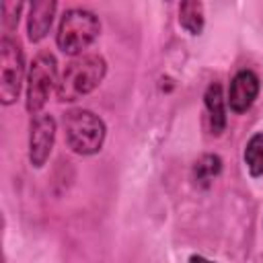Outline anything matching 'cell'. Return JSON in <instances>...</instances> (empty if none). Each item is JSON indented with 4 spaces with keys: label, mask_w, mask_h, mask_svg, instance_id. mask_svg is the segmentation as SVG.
<instances>
[{
    "label": "cell",
    "mask_w": 263,
    "mask_h": 263,
    "mask_svg": "<svg viewBox=\"0 0 263 263\" xmlns=\"http://www.w3.org/2000/svg\"><path fill=\"white\" fill-rule=\"evenodd\" d=\"M101 21L86 8H68L58 25L55 43L66 55H82V51L99 37Z\"/></svg>",
    "instance_id": "cell-3"
},
{
    "label": "cell",
    "mask_w": 263,
    "mask_h": 263,
    "mask_svg": "<svg viewBox=\"0 0 263 263\" xmlns=\"http://www.w3.org/2000/svg\"><path fill=\"white\" fill-rule=\"evenodd\" d=\"M222 173V158L218 154H201L193 164V181L199 187H208Z\"/></svg>",
    "instance_id": "cell-11"
},
{
    "label": "cell",
    "mask_w": 263,
    "mask_h": 263,
    "mask_svg": "<svg viewBox=\"0 0 263 263\" xmlns=\"http://www.w3.org/2000/svg\"><path fill=\"white\" fill-rule=\"evenodd\" d=\"M189 263H214V261H210V259H205L201 255H191L189 257Z\"/></svg>",
    "instance_id": "cell-14"
},
{
    "label": "cell",
    "mask_w": 263,
    "mask_h": 263,
    "mask_svg": "<svg viewBox=\"0 0 263 263\" xmlns=\"http://www.w3.org/2000/svg\"><path fill=\"white\" fill-rule=\"evenodd\" d=\"M58 4L53 0H37L29 6V16H27V37L31 43H39L45 39V35L51 29L53 16H55Z\"/></svg>",
    "instance_id": "cell-8"
},
{
    "label": "cell",
    "mask_w": 263,
    "mask_h": 263,
    "mask_svg": "<svg viewBox=\"0 0 263 263\" xmlns=\"http://www.w3.org/2000/svg\"><path fill=\"white\" fill-rule=\"evenodd\" d=\"M64 136L72 152L90 156L103 148L107 127L105 121L90 109H70L64 113Z\"/></svg>",
    "instance_id": "cell-2"
},
{
    "label": "cell",
    "mask_w": 263,
    "mask_h": 263,
    "mask_svg": "<svg viewBox=\"0 0 263 263\" xmlns=\"http://www.w3.org/2000/svg\"><path fill=\"white\" fill-rule=\"evenodd\" d=\"M55 140V119L49 113H39L31 119L29 125V162L35 168H41L53 148Z\"/></svg>",
    "instance_id": "cell-6"
},
{
    "label": "cell",
    "mask_w": 263,
    "mask_h": 263,
    "mask_svg": "<svg viewBox=\"0 0 263 263\" xmlns=\"http://www.w3.org/2000/svg\"><path fill=\"white\" fill-rule=\"evenodd\" d=\"M203 4L197 0H187L179 4V25L191 33V35H199L203 31Z\"/></svg>",
    "instance_id": "cell-10"
},
{
    "label": "cell",
    "mask_w": 263,
    "mask_h": 263,
    "mask_svg": "<svg viewBox=\"0 0 263 263\" xmlns=\"http://www.w3.org/2000/svg\"><path fill=\"white\" fill-rule=\"evenodd\" d=\"M25 76V51L18 39L4 33L0 41V101L2 105H12L23 86Z\"/></svg>",
    "instance_id": "cell-5"
},
{
    "label": "cell",
    "mask_w": 263,
    "mask_h": 263,
    "mask_svg": "<svg viewBox=\"0 0 263 263\" xmlns=\"http://www.w3.org/2000/svg\"><path fill=\"white\" fill-rule=\"evenodd\" d=\"M107 74V62L103 55L99 53H82L78 58H74L72 62L66 64L58 88H55V97L60 103H72L78 101L80 97L92 92L105 78Z\"/></svg>",
    "instance_id": "cell-1"
},
{
    "label": "cell",
    "mask_w": 263,
    "mask_h": 263,
    "mask_svg": "<svg viewBox=\"0 0 263 263\" xmlns=\"http://www.w3.org/2000/svg\"><path fill=\"white\" fill-rule=\"evenodd\" d=\"M205 111H208V123L210 132L214 136H220L226 127V101L222 95V86L218 82H212L203 95Z\"/></svg>",
    "instance_id": "cell-9"
},
{
    "label": "cell",
    "mask_w": 263,
    "mask_h": 263,
    "mask_svg": "<svg viewBox=\"0 0 263 263\" xmlns=\"http://www.w3.org/2000/svg\"><path fill=\"white\" fill-rule=\"evenodd\" d=\"M58 62L49 51H39L27 74V101L25 107L31 115H39L43 105L47 103L53 86L58 88Z\"/></svg>",
    "instance_id": "cell-4"
},
{
    "label": "cell",
    "mask_w": 263,
    "mask_h": 263,
    "mask_svg": "<svg viewBox=\"0 0 263 263\" xmlns=\"http://www.w3.org/2000/svg\"><path fill=\"white\" fill-rule=\"evenodd\" d=\"M242 158H245V164L251 177L263 175V132H257L249 138Z\"/></svg>",
    "instance_id": "cell-12"
},
{
    "label": "cell",
    "mask_w": 263,
    "mask_h": 263,
    "mask_svg": "<svg viewBox=\"0 0 263 263\" xmlns=\"http://www.w3.org/2000/svg\"><path fill=\"white\" fill-rule=\"evenodd\" d=\"M21 10H23V4L21 2H2V23H4V27H6V31H8V35H10V31H14L16 29V25H18V16H21Z\"/></svg>",
    "instance_id": "cell-13"
},
{
    "label": "cell",
    "mask_w": 263,
    "mask_h": 263,
    "mask_svg": "<svg viewBox=\"0 0 263 263\" xmlns=\"http://www.w3.org/2000/svg\"><path fill=\"white\" fill-rule=\"evenodd\" d=\"M261 90V82L259 76L251 70H240L234 74V78L230 80L228 86V107L234 113H245L251 109V105L255 103L257 95Z\"/></svg>",
    "instance_id": "cell-7"
}]
</instances>
